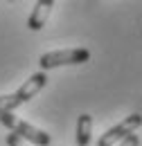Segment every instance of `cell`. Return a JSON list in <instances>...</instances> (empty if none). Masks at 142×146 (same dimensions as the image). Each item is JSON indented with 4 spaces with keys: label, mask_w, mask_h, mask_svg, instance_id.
<instances>
[{
    "label": "cell",
    "mask_w": 142,
    "mask_h": 146,
    "mask_svg": "<svg viewBox=\"0 0 142 146\" xmlns=\"http://www.w3.org/2000/svg\"><path fill=\"white\" fill-rule=\"evenodd\" d=\"M45 83H48L45 72H36V74H32V76H29L16 92H11V94H2V97H0V115H2V112H11L14 108L27 104L32 97H36L38 92L45 88Z\"/></svg>",
    "instance_id": "6da1fadb"
},
{
    "label": "cell",
    "mask_w": 142,
    "mask_h": 146,
    "mask_svg": "<svg viewBox=\"0 0 142 146\" xmlns=\"http://www.w3.org/2000/svg\"><path fill=\"white\" fill-rule=\"evenodd\" d=\"M0 124L7 126L16 137L25 139V142H32V144H36V146H50V142H52L50 135H48L45 130H41V128L27 124L25 119L16 117L14 112H2V115H0Z\"/></svg>",
    "instance_id": "7a4b0ae2"
},
{
    "label": "cell",
    "mask_w": 142,
    "mask_h": 146,
    "mask_svg": "<svg viewBox=\"0 0 142 146\" xmlns=\"http://www.w3.org/2000/svg\"><path fill=\"white\" fill-rule=\"evenodd\" d=\"M90 58V52L86 47H72V50H56V52H48L38 58V65L41 70H54V68H61V65H79V63H86Z\"/></svg>",
    "instance_id": "3957f363"
},
{
    "label": "cell",
    "mask_w": 142,
    "mask_h": 146,
    "mask_svg": "<svg viewBox=\"0 0 142 146\" xmlns=\"http://www.w3.org/2000/svg\"><path fill=\"white\" fill-rule=\"evenodd\" d=\"M142 126V115H138V112H133V115H129L126 119H122L120 124H115V126H111L97 139V146H115L120 144L122 139H126L129 135H133L138 128Z\"/></svg>",
    "instance_id": "277c9868"
},
{
    "label": "cell",
    "mask_w": 142,
    "mask_h": 146,
    "mask_svg": "<svg viewBox=\"0 0 142 146\" xmlns=\"http://www.w3.org/2000/svg\"><path fill=\"white\" fill-rule=\"evenodd\" d=\"M54 2L52 0H38L34 5V9H32V14H29V20H27V27L32 29V32H38V29H43V25L48 23L50 18V11H52Z\"/></svg>",
    "instance_id": "5b68a950"
},
{
    "label": "cell",
    "mask_w": 142,
    "mask_h": 146,
    "mask_svg": "<svg viewBox=\"0 0 142 146\" xmlns=\"http://www.w3.org/2000/svg\"><path fill=\"white\" fill-rule=\"evenodd\" d=\"M77 144L79 146H88L90 139H92V115L88 112H84V115H79V119H77Z\"/></svg>",
    "instance_id": "8992f818"
},
{
    "label": "cell",
    "mask_w": 142,
    "mask_h": 146,
    "mask_svg": "<svg viewBox=\"0 0 142 146\" xmlns=\"http://www.w3.org/2000/svg\"><path fill=\"white\" fill-rule=\"evenodd\" d=\"M138 144H140V139H138V135L133 133V135H129L126 139H122V142H120L117 146H138Z\"/></svg>",
    "instance_id": "52a82bcc"
},
{
    "label": "cell",
    "mask_w": 142,
    "mask_h": 146,
    "mask_svg": "<svg viewBox=\"0 0 142 146\" xmlns=\"http://www.w3.org/2000/svg\"><path fill=\"white\" fill-rule=\"evenodd\" d=\"M7 146H25V142H23L20 137H16L14 133H9V135H7Z\"/></svg>",
    "instance_id": "ba28073f"
}]
</instances>
